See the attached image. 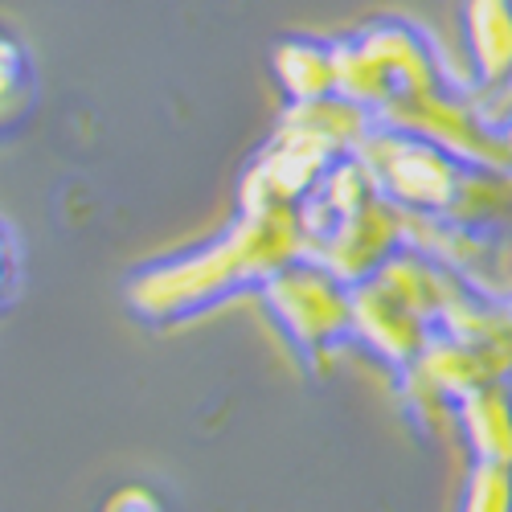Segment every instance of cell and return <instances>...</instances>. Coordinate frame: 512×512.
<instances>
[{"label": "cell", "instance_id": "1", "mask_svg": "<svg viewBox=\"0 0 512 512\" xmlns=\"http://www.w3.org/2000/svg\"><path fill=\"white\" fill-rule=\"evenodd\" d=\"M103 512H160V500L148 488H119Z\"/></svg>", "mask_w": 512, "mask_h": 512}]
</instances>
